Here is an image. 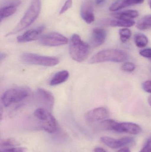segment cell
Wrapping results in <instances>:
<instances>
[{"mask_svg": "<svg viewBox=\"0 0 151 152\" xmlns=\"http://www.w3.org/2000/svg\"><path fill=\"white\" fill-rule=\"evenodd\" d=\"M41 7V0H32L29 7L17 25L6 36L12 35L27 28L38 18Z\"/></svg>", "mask_w": 151, "mask_h": 152, "instance_id": "cell-1", "label": "cell"}, {"mask_svg": "<svg viewBox=\"0 0 151 152\" xmlns=\"http://www.w3.org/2000/svg\"><path fill=\"white\" fill-rule=\"evenodd\" d=\"M128 55L123 51L118 49H109L98 52L91 57L90 64H94L105 62L119 63L128 59Z\"/></svg>", "mask_w": 151, "mask_h": 152, "instance_id": "cell-2", "label": "cell"}, {"mask_svg": "<svg viewBox=\"0 0 151 152\" xmlns=\"http://www.w3.org/2000/svg\"><path fill=\"white\" fill-rule=\"evenodd\" d=\"M89 53L88 45L83 42L79 35H73L69 45V53L72 59L76 62H83L87 58Z\"/></svg>", "mask_w": 151, "mask_h": 152, "instance_id": "cell-3", "label": "cell"}, {"mask_svg": "<svg viewBox=\"0 0 151 152\" xmlns=\"http://www.w3.org/2000/svg\"><path fill=\"white\" fill-rule=\"evenodd\" d=\"M30 90L24 87L15 88L6 90L2 95L1 101L4 107L24 101L30 95Z\"/></svg>", "mask_w": 151, "mask_h": 152, "instance_id": "cell-4", "label": "cell"}, {"mask_svg": "<svg viewBox=\"0 0 151 152\" xmlns=\"http://www.w3.org/2000/svg\"><path fill=\"white\" fill-rule=\"evenodd\" d=\"M34 115L40 121L41 127L44 131L50 134L56 131V120L48 110L42 108H38L35 111Z\"/></svg>", "mask_w": 151, "mask_h": 152, "instance_id": "cell-5", "label": "cell"}, {"mask_svg": "<svg viewBox=\"0 0 151 152\" xmlns=\"http://www.w3.org/2000/svg\"><path fill=\"white\" fill-rule=\"evenodd\" d=\"M21 59L22 61L26 64L44 66H54L59 63V59L56 57L43 56L29 53H23Z\"/></svg>", "mask_w": 151, "mask_h": 152, "instance_id": "cell-6", "label": "cell"}, {"mask_svg": "<svg viewBox=\"0 0 151 152\" xmlns=\"http://www.w3.org/2000/svg\"><path fill=\"white\" fill-rule=\"evenodd\" d=\"M40 42L45 46L55 47L66 44L68 39L59 33L52 32L42 36L40 38Z\"/></svg>", "mask_w": 151, "mask_h": 152, "instance_id": "cell-7", "label": "cell"}, {"mask_svg": "<svg viewBox=\"0 0 151 152\" xmlns=\"http://www.w3.org/2000/svg\"><path fill=\"white\" fill-rule=\"evenodd\" d=\"M36 97L39 104L50 111L55 104V98L52 94L48 90L43 88H38L36 90Z\"/></svg>", "mask_w": 151, "mask_h": 152, "instance_id": "cell-8", "label": "cell"}, {"mask_svg": "<svg viewBox=\"0 0 151 152\" xmlns=\"http://www.w3.org/2000/svg\"><path fill=\"white\" fill-rule=\"evenodd\" d=\"M101 141L112 149H117L125 145L130 144L134 142V139L132 137H124L120 139H115L109 137H101Z\"/></svg>", "mask_w": 151, "mask_h": 152, "instance_id": "cell-9", "label": "cell"}, {"mask_svg": "<svg viewBox=\"0 0 151 152\" xmlns=\"http://www.w3.org/2000/svg\"><path fill=\"white\" fill-rule=\"evenodd\" d=\"M110 116V113L106 108L98 107L88 112L85 119L89 122H95L106 119Z\"/></svg>", "mask_w": 151, "mask_h": 152, "instance_id": "cell-10", "label": "cell"}, {"mask_svg": "<svg viewBox=\"0 0 151 152\" xmlns=\"http://www.w3.org/2000/svg\"><path fill=\"white\" fill-rule=\"evenodd\" d=\"M45 26H41L34 29H30L17 37L19 43H26L37 40L45 29Z\"/></svg>", "mask_w": 151, "mask_h": 152, "instance_id": "cell-11", "label": "cell"}, {"mask_svg": "<svg viewBox=\"0 0 151 152\" xmlns=\"http://www.w3.org/2000/svg\"><path fill=\"white\" fill-rule=\"evenodd\" d=\"M142 131L141 127L136 123L132 122H118L114 131L118 133H125L130 134L137 135L140 134Z\"/></svg>", "mask_w": 151, "mask_h": 152, "instance_id": "cell-12", "label": "cell"}, {"mask_svg": "<svg viewBox=\"0 0 151 152\" xmlns=\"http://www.w3.org/2000/svg\"><path fill=\"white\" fill-rule=\"evenodd\" d=\"M80 15L83 20L87 24H91L95 20L93 4L91 0H87L83 3L81 7Z\"/></svg>", "mask_w": 151, "mask_h": 152, "instance_id": "cell-13", "label": "cell"}, {"mask_svg": "<svg viewBox=\"0 0 151 152\" xmlns=\"http://www.w3.org/2000/svg\"><path fill=\"white\" fill-rule=\"evenodd\" d=\"M106 32L102 28H96L93 30L90 40V45L94 48L99 47L105 42Z\"/></svg>", "mask_w": 151, "mask_h": 152, "instance_id": "cell-14", "label": "cell"}, {"mask_svg": "<svg viewBox=\"0 0 151 152\" xmlns=\"http://www.w3.org/2000/svg\"><path fill=\"white\" fill-rule=\"evenodd\" d=\"M144 0H118L110 6L109 10L111 11H116L131 5L141 4Z\"/></svg>", "mask_w": 151, "mask_h": 152, "instance_id": "cell-15", "label": "cell"}, {"mask_svg": "<svg viewBox=\"0 0 151 152\" xmlns=\"http://www.w3.org/2000/svg\"><path fill=\"white\" fill-rule=\"evenodd\" d=\"M69 72L66 70H62L56 73L50 81L51 86H58L66 81L69 78Z\"/></svg>", "mask_w": 151, "mask_h": 152, "instance_id": "cell-16", "label": "cell"}, {"mask_svg": "<svg viewBox=\"0 0 151 152\" xmlns=\"http://www.w3.org/2000/svg\"><path fill=\"white\" fill-rule=\"evenodd\" d=\"M112 16L117 19L132 20L137 18L139 16V13L135 10H126L113 13Z\"/></svg>", "mask_w": 151, "mask_h": 152, "instance_id": "cell-17", "label": "cell"}, {"mask_svg": "<svg viewBox=\"0 0 151 152\" xmlns=\"http://www.w3.org/2000/svg\"><path fill=\"white\" fill-rule=\"evenodd\" d=\"M17 7L13 5L6 4L0 9V21L14 14L17 11Z\"/></svg>", "mask_w": 151, "mask_h": 152, "instance_id": "cell-18", "label": "cell"}, {"mask_svg": "<svg viewBox=\"0 0 151 152\" xmlns=\"http://www.w3.org/2000/svg\"><path fill=\"white\" fill-rule=\"evenodd\" d=\"M135 24L134 20H133L116 19L111 20L110 25L112 27H121L129 28L133 26Z\"/></svg>", "mask_w": 151, "mask_h": 152, "instance_id": "cell-19", "label": "cell"}, {"mask_svg": "<svg viewBox=\"0 0 151 152\" xmlns=\"http://www.w3.org/2000/svg\"><path fill=\"white\" fill-rule=\"evenodd\" d=\"M138 29L145 30L151 28V15H147L142 18L137 22L136 26Z\"/></svg>", "mask_w": 151, "mask_h": 152, "instance_id": "cell-20", "label": "cell"}, {"mask_svg": "<svg viewBox=\"0 0 151 152\" xmlns=\"http://www.w3.org/2000/svg\"><path fill=\"white\" fill-rule=\"evenodd\" d=\"M134 42L136 45L139 48H144L148 45V37L144 34L138 33L134 36Z\"/></svg>", "mask_w": 151, "mask_h": 152, "instance_id": "cell-21", "label": "cell"}, {"mask_svg": "<svg viewBox=\"0 0 151 152\" xmlns=\"http://www.w3.org/2000/svg\"><path fill=\"white\" fill-rule=\"evenodd\" d=\"M118 122L112 119H105L100 123V127L103 130L106 131H113Z\"/></svg>", "mask_w": 151, "mask_h": 152, "instance_id": "cell-22", "label": "cell"}, {"mask_svg": "<svg viewBox=\"0 0 151 152\" xmlns=\"http://www.w3.org/2000/svg\"><path fill=\"white\" fill-rule=\"evenodd\" d=\"M120 40L122 43H126L130 39L132 36V32L127 28H121L119 31Z\"/></svg>", "mask_w": 151, "mask_h": 152, "instance_id": "cell-23", "label": "cell"}, {"mask_svg": "<svg viewBox=\"0 0 151 152\" xmlns=\"http://www.w3.org/2000/svg\"><path fill=\"white\" fill-rule=\"evenodd\" d=\"M2 146H16L20 145L18 142L13 138H7L1 141Z\"/></svg>", "mask_w": 151, "mask_h": 152, "instance_id": "cell-24", "label": "cell"}, {"mask_svg": "<svg viewBox=\"0 0 151 152\" xmlns=\"http://www.w3.org/2000/svg\"><path fill=\"white\" fill-rule=\"evenodd\" d=\"M121 69L125 72H132L136 69V66L132 62H125L122 65Z\"/></svg>", "mask_w": 151, "mask_h": 152, "instance_id": "cell-25", "label": "cell"}, {"mask_svg": "<svg viewBox=\"0 0 151 152\" xmlns=\"http://www.w3.org/2000/svg\"><path fill=\"white\" fill-rule=\"evenodd\" d=\"M72 0H66V1L65 3L63 5V7L60 10L59 13V14H62L65 12L69 9L72 8Z\"/></svg>", "mask_w": 151, "mask_h": 152, "instance_id": "cell-26", "label": "cell"}, {"mask_svg": "<svg viewBox=\"0 0 151 152\" xmlns=\"http://www.w3.org/2000/svg\"><path fill=\"white\" fill-rule=\"evenodd\" d=\"M139 54L144 58L149 59L151 61V49L146 48L140 51Z\"/></svg>", "mask_w": 151, "mask_h": 152, "instance_id": "cell-27", "label": "cell"}, {"mask_svg": "<svg viewBox=\"0 0 151 152\" xmlns=\"http://www.w3.org/2000/svg\"><path fill=\"white\" fill-rule=\"evenodd\" d=\"M4 152H27V149L25 147H13L6 149Z\"/></svg>", "mask_w": 151, "mask_h": 152, "instance_id": "cell-28", "label": "cell"}, {"mask_svg": "<svg viewBox=\"0 0 151 152\" xmlns=\"http://www.w3.org/2000/svg\"><path fill=\"white\" fill-rule=\"evenodd\" d=\"M143 89L147 93L151 94V81L147 80L144 81L142 85Z\"/></svg>", "mask_w": 151, "mask_h": 152, "instance_id": "cell-29", "label": "cell"}, {"mask_svg": "<svg viewBox=\"0 0 151 152\" xmlns=\"http://www.w3.org/2000/svg\"><path fill=\"white\" fill-rule=\"evenodd\" d=\"M139 152H151V137L148 139L143 148Z\"/></svg>", "mask_w": 151, "mask_h": 152, "instance_id": "cell-30", "label": "cell"}, {"mask_svg": "<svg viewBox=\"0 0 151 152\" xmlns=\"http://www.w3.org/2000/svg\"><path fill=\"white\" fill-rule=\"evenodd\" d=\"M95 152H106V151L101 147H97L94 150Z\"/></svg>", "mask_w": 151, "mask_h": 152, "instance_id": "cell-31", "label": "cell"}, {"mask_svg": "<svg viewBox=\"0 0 151 152\" xmlns=\"http://www.w3.org/2000/svg\"><path fill=\"white\" fill-rule=\"evenodd\" d=\"M118 152H131L130 150L127 147H124V148H122L119 150Z\"/></svg>", "mask_w": 151, "mask_h": 152, "instance_id": "cell-32", "label": "cell"}, {"mask_svg": "<svg viewBox=\"0 0 151 152\" xmlns=\"http://www.w3.org/2000/svg\"><path fill=\"white\" fill-rule=\"evenodd\" d=\"M105 0H95L96 4L97 5H101V4H103L105 2Z\"/></svg>", "mask_w": 151, "mask_h": 152, "instance_id": "cell-33", "label": "cell"}, {"mask_svg": "<svg viewBox=\"0 0 151 152\" xmlns=\"http://www.w3.org/2000/svg\"><path fill=\"white\" fill-rule=\"evenodd\" d=\"M6 57V54L4 53L1 52L0 54V60L2 61Z\"/></svg>", "mask_w": 151, "mask_h": 152, "instance_id": "cell-34", "label": "cell"}, {"mask_svg": "<svg viewBox=\"0 0 151 152\" xmlns=\"http://www.w3.org/2000/svg\"><path fill=\"white\" fill-rule=\"evenodd\" d=\"M148 103H149V104L151 107V95L148 98Z\"/></svg>", "mask_w": 151, "mask_h": 152, "instance_id": "cell-35", "label": "cell"}, {"mask_svg": "<svg viewBox=\"0 0 151 152\" xmlns=\"http://www.w3.org/2000/svg\"><path fill=\"white\" fill-rule=\"evenodd\" d=\"M150 5L151 9V0H150Z\"/></svg>", "mask_w": 151, "mask_h": 152, "instance_id": "cell-36", "label": "cell"}]
</instances>
